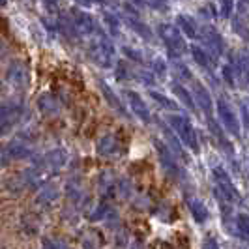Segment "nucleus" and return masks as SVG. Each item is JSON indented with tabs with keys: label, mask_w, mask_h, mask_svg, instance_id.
I'll use <instances>...</instances> for the list:
<instances>
[{
	"label": "nucleus",
	"mask_w": 249,
	"mask_h": 249,
	"mask_svg": "<svg viewBox=\"0 0 249 249\" xmlns=\"http://www.w3.org/2000/svg\"><path fill=\"white\" fill-rule=\"evenodd\" d=\"M169 125L175 129V133L178 135V139L186 144L187 148L195 154H199V141H197V133L193 129V124L189 122L187 116L182 114H171L169 116Z\"/></svg>",
	"instance_id": "nucleus-1"
},
{
	"label": "nucleus",
	"mask_w": 249,
	"mask_h": 249,
	"mask_svg": "<svg viewBox=\"0 0 249 249\" xmlns=\"http://www.w3.org/2000/svg\"><path fill=\"white\" fill-rule=\"evenodd\" d=\"M21 114H23V105L19 101H0V137L8 135L12 131L15 124L19 122Z\"/></svg>",
	"instance_id": "nucleus-2"
},
{
	"label": "nucleus",
	"mask_w": 249,
	"mask_h": 249,
	"mask_svg": "<svg viewBox=\"0 0 249 249\" xmlns=\"http://www.w3.org/2000/svg\"><path fill=\"white\" fill-rule=\"evenodd\" d=\"M213 180H215V191L213 193H217L219 197H223L227 202H238V200L242 199L240 197V193H238V189L234 187V184L231 182V176L225 173L221 167H215L213 169Z\"/></svg>",
	"instance_id": "nucleus-3"
},
{
	"label": "nucleus",
	"mask_w": 249,
	"mask_h": 249,
	"mask_svg": "<svg viewBox=\"0 0 249 249\" xmlns=\"http://www.w3.org/2000/svg\"><path fill=\"white\" fill-rule=\"evenodd\" d=\"M156 148H158V154H160V160H161V165L163 169H165V173H167V176H171L173 180H180L184 175H182V169L176 163L173 150L169 148L167 144L160 142V141H156Z\"/></svg>",
	"instance_id": "nucleus-4"
},
{
	"label": "nucleus",
	"mask_w": 249,
	"mask_h": 249,
	"mask_svg": "<svg viewBox=\"0 0 249 249\" xmlns=\"http://www.w3.org/2000/svg\"><path fill=\"white\" fill-rule=\"evenodd\" d=\"M217 112H219V118L225 125V131H229L232 137H240V122H238L234 111L231 109V105L225 101V98L217 100Z\"/></svg>",
	"instance_id": "nucleus-5"
},
{
	"label": "nucleus",
	"mask_w": 249,
	"mask_h": 249,
	"mask_svg": "<svg viewBox=\"0 0 249 249\" xmlns=\"http://www.w3.org/2000/svg\"><path fill=\"white\" fill-rule=\"evenodd\" d=\"M8 81L12 83V87L15 88H25L28 87L30 83V73L26 70V66H21V64H13L8 71Z\"/></svg>",
	"instance_id": "nucleus-6"
},
{
	"label": "nucleus",
	"mask_w": 249,
	"mask_h": 249,
	"mask_svg": "<svg viewBox=\"0 0 249 249\" xmlns=\"http://www.w3.org/2000/svg\"><path fill=\"white\" fill-rule=\"evenodd\" d=\"M193 94H195V98H197V101H199L200 109L210 116V114H212V109H213V101H212V96L208 94L206 87L200 85V83H197V81H193Z\"/></svg>",
	"instance_id": "nucleus-7"
},
{
	"label": "nucleus",
	"mask_w": 249,
	"mask_h": 249,
	"mask_svg": "<svg viewBox=\"0 0 249 249\" xmlns=\"http://www.w3.org/2000/svg\"><path fill=\"white\" fill-rule=\"evenodd\" d=\"M208 127H210V131H212V135L215 139H217V142H219V148L225 150L227 154H231L232 156V146H231V142H229V139H227V135L223 133V129H221V125L215 124L213 122L212 116H208Z\"/></svg>",
	"instance_id": "nucleus-8"
},
{
	"label": "nucleus",
	"mask_w": 249,
	"mask_h": 249,
	"mask_svg": "<svg viewBox=\"0 0 249 249\" xmlns=\"http://www.w3.org/2000/svg\"><path fill=\"white\" fill-rule=\"evenodd\" d=\"M125 96L129 98V103H131V107L135 109L137 116H141L144 122H150V111H148V107L144 105V101L141 100V96L135 94V92H131V90H127Z\"/></svg>",
	"instance_id": "nucleus-9"
},
{
	"label": "nucleus",
	"mask_w": 249,
	"mask_h": 249,
	"mask_svg": "<svg viewBox=\"0 0 249 249\" xmlns=\"http://www.w3.org/2000/svg\"><path fill=\"white\" fill-rule=\"evenodd\" d=\"M171 87H173L175 96H178V98H180V101L186 105L189 111H195V109H197V107H195V101H193V96L189 94V90H186V87H182L178 81H175Z\"/></svg>",
	"instance_id": "nucleus-10"
},
{
	"label": "nucleus",
	"mask_w": 249,
	"mask_h": 249,
	"mask_svg": "<svg viewBox=\"0 0 249 249\" xmlns=\"http://www.w3.org/2000/svg\"><path fill=\"white\" fill-rule=\"evenodd\" d=\"M189 210H191V213H193V217H195L197 223H204V221H208V217H210L208 208H206L200 200H189Z\"/></svg>",
	"instance_id": "nucleus-11"
},
{
	"label": "nucleus",
	"mask_w": 249,
	"mask_h": 249,
	"mask_svg": "<svg viewBox=\"0 0 249 249\" xmlns=\"http://www.w3.org/2000/svg\"><path fill=\"white\" fill-rule=\"evenodd\" d=\"M150 96H152L154 100L158 101L161 107H165L167 111H176V109H178V105H176L175 101L169 100L167 96H163V94H160V92H150Z\"/></svg>",
	"instance_id": "nucleus-12"
},
{
	"label": "nucleus",
	"mask_w": 249,
	"mask_h": 249,
	"mask_svg": "<svg viewBox=\"0 0 249 249\" xmlns=\"http://www.w3.org/2000/svg\"><path fill=\"white\" fill-rule=\"evenodd\" d=\"M191 53H193V58H195V62L199 64V66L210 68V56L204 51H200L199 47H191Z\"/></svg>",
	"instance_id": "nucleus-13"
},
{
	"label": "nucleus",
	"mask_w": 249,
	"mask_h": 249,
	"mask_svg": "<svg viewBox=\"0 0 249 249\" xmlns=\"http://www.w3.org/2000/svg\"><path fill=\"white\" fill-rule=\"evenodd\" d=\"M236 225H238V229H240V232L246 238H249V215L248 213H238Z\"/></svg>",
	"instance_id": "nucleus-14"
},
{
	"label": "nucleus",
	"mask_w": 249,
	"mask_h": 249,
	"mask_svg": "<svg viewBox=\"0 0 249 249\" xmlns=\"http://www.w3.org/2000/svg\"><path fill=\"white\" fill-rule=\"evenodd\" d=\"M238 73H240V79H242V83L244 85H249V64L248 60H240V64H238Z\"/></svg>",
	"instance_id": "nucleus-15"
},
{
	"label": "nucleus",
	"mask_w": 249,
	"mask_h": 249,
	"mask_svg": "<svg viewBox=\"0 0 249 249\" xmlns=\"http://www.w3.org/2000/svg\"><path fill=\"white\" fill-rule=\"evenodd\" d=\"M180 23H182V28L186 30L187 36H189V37L197 36V32H195V28H193V23H191V19H187V17H180Z\"/></svg>",
	"instance_id": "nucleus-16"
},
{
	"label": "nucleus",
	"mask_w": 249,
	"mask_h": 249,
	"mask_svg": "<svg viewBox=\"0 0 249 249\" xmlns=\"http://www.w3.org/2000/svg\"><path fill=\"white\" fill-rule=\"evenodd\" d=\"M223 79L229 87H234V71H232V66H225L223 68Z\"/></svg>",
	"instance_id": "nucleus-17"
},
{
	"label": "nucleus",
	"mask_w": 249,
	"mask_h": 249,
	"mask_svg": "<svg viewBox=\"0 0 249 249\" xmlns=\"http://www.w3.org/2000/svg\"><path fill=\"white\" fill-rule=\"evenodd\" d=\"M176 73L180 75L182 79H187V81H193V75L189 71V68L184 66V64H176Z\"/></svg>",
	"instance_id": "nucleus-18"
},
{
	"label": "nucleus",
	"mask_w": 249,
	"mask_h": 249,
	"mask_svg": "<svg viewBox=\"0 0 249 249\" xmlns=\"http://www.w3.org/2000/svg\"><path fill=\"white\" fill-rule=\"evenodd\" d=\"M202 249H219V246H217L215 238L206 236V238H204V242H202Z\"/></svg>",
	"instance_id": "nucleus-19"
},
{
	"label": "nucleus",
	"mask_w": 249,
	"mask_h": 249,
	"mask_svg": "<svg viewBox=\"0 0 249 249\" xmlns=\"http://www.w3.org/2000/svg\"><path fill=\"white\" fill-rule=\"evenodd\" d=\"M154 68H158L156 71H158V75H160V77H163V75H165V71H167V64H163L161 60H158V64H154Z\"/></svg>",
	"instance_id": "nucleus-20"
},
{
	"label": "nucleus",
	"mask_w": 249,
	"mask_h": 249,
	"mask_svg": "<svg viewBox=\"0 0 249 249\" xmlns=\"http://www.w3.org/2000/svg\"><path fill=\"white\" fill-rule=\"evenodd\" d=\"M242 112H244V122L248 124V129H249V107L242 105Z\"/></svg>",
	"instance_id": "nucleus-21"
},
{
	"label": "nucleus",
	"mask_w": 249,
	"mask_h": 249,
	"mask_svg": "<svg viewBox=\"0 0 249 249\" xmlns=\"http://www.w3.org/2000/svg\"><path fill=\"white\" fill-rule=\"evenodd\" d=\"M2 4H4V0H0V6H2Z\"/></svg>",
	"instance_id": "nucleus-22"
},
{
	"label": "nucleus",
	"mask_w": 249,
	"mask_h": 249,
	"mask_svg": "<svg viewBox=\"0 0 249 249\" xmlns=\"http://www.w3.org/2000/svg\"><path fill=\"white\" fill-rule=\"evenodd\" d=\"M248 107H249V103H248Z\"/></svg>",
	"instance_id": "nucleus-23"
}]
</instances>
